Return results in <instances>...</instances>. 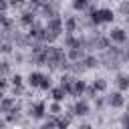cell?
Masks as SVG:
<instances>
[{
    "label": "cell",
    "mask_w": 129,
    "mask_h": 129,
    "mask_svg": "<svg viewBox=\"0 0 129 129\" xmlns=\"http://www.w3.org/2000/svg\"><path fill=\"white\" fill-rule=\"evenodd\" d=\"M107 48H111V40H109V36H105V34H97V38H95V50H107Z\"/></svg>",
    "instance_id": "cell-18"
},
{
    "label": "cell",
    "mask_w": 129,
    "mask_h": 129,
    "mask_svg": "<svg viewBox=\"0 0 129 129\" xmlns=\"http://www.w3.org/2000/svg\"><path fill=\"white\" fill-rule=\"evenodd\" d=\"M77 129H93V125H91V123H79Z\"/></svg>",
    "instance_id": "cell-40"
},
{
    "label": "cell",
    "mask_w": 129,
    "mask_h": 129,
    "mask_svg": "<svg viewBox=\"0 0 129 129\" xmlns=\"http://www.w3.org/2000/svg\"><path fill=\"white\" fill-rule=\"evenodd\" d=\"M42 77H44V73H40V71H30V73H28V77L24 79V83H26L30 89H38V87H40Z\"/></svg>",
    "instance_id": "cell-14"
},
{
    "label": "cell",
    "mask_w": 129,
    "mask_h": 129,
    "mask_svg": "<svg viewBox=\"0 0 129 129\" xmlns=\"http://www.w3.org/2000/svg\"><path fill=\"white\" fill-rule=\"evenodd\" d=\"M73 123V119L71 117H67L64 115V111H62V115H58L56 117V129H69V125Z\"/></svg>",
    "instance_id": "cell-26"
},
{
    "label": "cell",
    "mask_w": 129,
    "mask_h": 129,
    "mask_svg": "<svg viewBox=\"0 0 129 129\" xmlns=\"http://www.w3.org/2000/svg\"><path fill=\"white\" fill-rule=\"evenodd\" d=\"M62 48L67 50V48H83L81 46V36H77V34H64L62 36Z\"/></svg>",
    "instance_id": "cell-16"
},
{
    "label": "cell",
    "mask_w": 129,
    "mask_h": 129,
    "mask_svg": "<svg viewBox=\"0 0 129 129\" xmlns=\"http://www.w3.org/2000/svg\"><path fill=\"white\" fill-rule=\"evenodd\" d=\"M97 95H99V93H97L91 85H87V89H85V99H95Z\"/></svg>",
    "instance_id": "cell-34"
},
{
    "label": "cell",
    "mask_w": 129,
    "mask_h": 129,
    "mask_svg": "<svg viewBox=\"0 0 129 129\" xmlns=\"http://www.w3.org/2000/svg\"><path fill=\"white\" fill-rule=\"evenodd\" d=\"M91 87H93L97 93H105V91H107V87H109V83H107V79H103V77H97V79H93Z\"/></svg>",
    "instance_id": "cell-23"
},
{
    "label": "cell",
    "mask_w": 129,
    "mask_h": 129,
    "mask_svg": "<svg viewBox=\"0 0 129 129\" xmlns=\"http://www.w3.org/2000/svg\"><path fill=\"white\" fill-rule=\"evenodd\" d=\"M125 109H127V113H129V101H125Z\"/></svg>",
    "instance_id": "cell-43"
},
{
    "label": "cell",
    "mask_w": 129,
    "mask_h": 129,
    "mask_svg": "<svg viewBox=\"0 0 129 129\" xmlns=\"http://www.w3.org/2000/svg\"><path fill=\"white\" fill-rule=\"evenodd\" d=\"M60 14V2L58 0H44L42 6L38 8V16H42L44 20L52 18V16H58Z\"/></svg>",
    "instance_id": "cell-2"
},
{
    "label": "cell",
    "mask_w": 129,
    "mask_h": 129,
    "mask_svg": "<svg viewBox=\"0 0 129 129\" xmlns=\"http://www.w3.org/2000/svg\"><path fill=\"white\" fill-rule=\"evenodd\" d=\"M22 117H24V107H22V103L16 101V105L4 115V121H6L8 125H18V123L22 121Z\"/></svg>",
    "instance_id": "cell-4"
},
{
    "label": "cell",
    "mask_w": 129,
    "mask_h": 129,
    "mask_svg": "<svg viewBox=\"0 0 129 129\" xmlns=\"http://www.w3.org/2000/svg\"><path fill=\"white\" fill-rule=\"evenodd\" d=\"M12 52H14V44L12 42H8V40L0 42V54H12Z\"/></svg>",
    "instance_id": "cell-31"
},
{
    "label": "cell",
    "mask_w": 129,
    "mask_h": 129,
    "mask_svg": "<svg viewBox=\"0 0 129 129\" xmlns=\"http://www.w3.org/2000/svg\"><path fill=\"white\" fill-rule=\"evenodd\" d=\"M44 26H46V30H50V32H54V34H58V36L64 32V30H62V16H60V14L48 18V20L44 22Z\"/></svg>",
    "instance_id": "cell-10"
},
{
    "label": "cell",
    "mask_w": 129,
    "mask_h": 129,
    "mask_svg": "<svg viewBox=\"0 0 129 129\" xmlns=\"http://www.w3.org/2000/svg\"><path fill=\"white\" fill-rule=\"evenodd\" d=\"M73 83H75V77H73V75H69V73H60V77H58V87H60L67 95H71Z\"/></svg>",
    "instance_id": "cell-15"
},
{
    "label": "cell",
    "mask_w": 129,
    "mask_h": 129,
    "mask_svg": "<svg viewBox=\"0 0 129 129\" xmlns=\"http://www.w3.org/2000/svg\"><path fill=\"white\" fill-rule=\"evenodd\" d=\"M26 115L32 119V121H42L46 117V103L44 101H34L26 107Z\"/></svg>",
    "instance_id": "cell-3"
},
{
    "label": "cell",
    "mask_w": 129,
    "mask_h": 129,
    "mask_svg": "<svg viewBox=\"0 0 129 129\" xmlns=\"http://www.w3.org/2000/svg\"><path fill=\"white\" fill-rule=\"evenodd\" d=\"M73 111H75V117H87V115L91 113V103H89V99H85V97L75 99Z\"/></svg>",
    "instance_id": "cell-7"
},
{
    "label": "cell",
    "mask_w": 129,
    "mask_h": 129,
    "mask_svg": "<svg viewBox=\"0 0 129 129\" xmlns=\"http://www.w3.org/2000/svg\"><path fill=\"white\" fill-rule=\"evenodd\" d=\"M62 111H64V109H62V103H54V101H52V103L48 105V109H46L48 115H62Z\"/></svg>",
    "instance_id": "cell-27"
},
{
    "label": "cell",
    "mask_w": 129,
    "mask_h": 129,
    "mask_svg": "<svg viewBox=\"0 0 129 129\" xmlns=\"http://www.w3.org/2000/svg\"><path fill=\"white\" fill-rule=\"evenodd\" d=\"M125 50H127V52H129V40H127V42H125Z\"/></svg>",
    "instance_id": "cell-41"
},
{
    "label": "cell",
    "mask_w": 129,
    "mask_h": 129,
    "mask_svg": "<svg viewBox=\"0 0 129 129\" xmlns=\"http://www.w3.org/2000/svg\"><path fill=\"white\" fill-rule=\"evenodd\" d=\"M62 30H64V34H75V32H79L81 28H79V16H64L62 18Z\"/></svg>",
    "instance_id": "cell-9"
},
{
    "label": "cell",
    "mask_w": 129,
    "mask_h": 129,
    "mask_svg": "<svg viewBox=\"0 0 129 129\" xmlns=\"http://www.w3.org/2000/svg\"><path fill=\"white\" fill-rule=\"evenodd\" d=\"M58 2H62V0H58Z\"/></svg>",
    "instance_id": "cell-48"
},
{
    "label": "cell",
    "mask_w": 129,
    "mask_h": 129,
    "mask_svg": "<svg viewBox=\"0 0 129 129\" xmlns=\"http://www.w3.org/2000/svg\"><path fill=\"white\" fill-rule=\"evenodd\" d=\"M119 123H121L123 127H129V113H123V115L119 117Z\"/></svg>",
    "instance_id": "cell-37"
},
{
    "label": "cell",
    "mask_w": 129,
    "mask_h": 129,
    "mask_svg": "<svg viewBox=\"0 0 129 129\" xmlns=\"http://www.w3.org/2000/svg\"><path fill=\"white\" fill-rule=\"evenodd\" d=\"M87 2H93V0H87Z\"/></svg>",
    "instance_id": "cell-47"
},
{
    "label": "cell",
    "mask_w": 129,
    "mask_h": 129,
    "mask_svg": "<svg viewBox=\"0 0 129 129\" xmlns=\"http://www.w3.org/2000/svg\"><path fill=\"white\" fill-rule=\"evenodd\" d=\"M107 36H109L111 44H117V46H121V44H125V42L129 40V36H127V30H125V28H119V26L111 28Z\"/></svg>",
    "instance_id": "cell-6"
},
{
    "label": "cell",
    "mask_w": 129,
    "mask_h": 129,
    "mask_svg": "<svg viewBox=\"0 0 129 129\" xmlns=\"http://www.w3.org/2000/svg\"><path fill=\"white\" fill-rule=\"evenodd\" d=\"M34 22H36V14H34L32 10H22V12H20V16H18V24H20L22 28H30Z\"/></svg>",
    "instance_id": "cell-13"
},
{
    "label": "cell",
    "mask_w": 129,
    "mask_h": 129,
    "mask_svg": "<svg viewBox=\"0 0 129 129\" xmlns=\"http://www.w3.org/2000/svg\"><path fill=\"white\" fill-rule=\"evenodd\" d=\"M14 26H16V20H14L12 16H8L6 12H0V28H4V30H14Z\"/></svg>",
    "instance_id": "cell-20"
},
{
    "label": "cell",
    "mask_w": 129,
    "mask_h": 129,
    "mask_svg": "<svg viewBox=\"0 0 129 129\" xmlns=\"http://www.w3.org/2000/svg\"><path fill=\"white\" fill-rule=\"evenodd\" d=\"M127 26H129V18H127Z\"/></svg>",
    "instance_id": "cell-45"
},
{
    "label": "cell",
    "mask_w": 129,
    "mask_h": 129,
    "mask_svg": "<svg viewBox=\"0 0 129 129\" xmlns=\"http://www.w3.org/2000/svg\"><path fill=\"white\" fill-rule=\"evenodd\" d=\"M10 93H12L14 99H16V97H22V95L26 93V87H10Z\"/></svg>",
    "instance_id": "cell-33"
},
{
    "label": "cell",
    "mask_w": 129,
    "mask_h": 129,
    "mask_svg": "<svg viewBox=\"0 0 129 129\" xmlns=\"http://www.w3.org/2000/svg\"><path fill=\"white\" fill-rule=\"evenodd\" d=\"M52 87H54V79H52L50 75H44V77H42V81H40V87H38V91H44V93H48Z\"/></svg>",
    "instance_id": "cell-25"
},
{
    "label": "cell",
    "mask_w": 129,
    "mask_h": 129,
    "mask_svg": "<svg viewBox=\"0 0 129 129\" xmlns=\"http://www.w3.org/2000/svg\"><path fill=\"white\" fill-rule=\"evenodd\" d=\"M0 89H2L4 93H6L8 89H10V81H8L6 77H0Z\"/></svg>",
    "instance_id": "cell-36"
},
{
    "label": "cell",
    "mask_w": 129,
    "mask_h": 129,
    "mask_svg": "<svg viewBox=\"0 0 129 129\" xmlns=\"http://www.w3.org/2000/svg\"><path fill=\"white\" fill-rule=\"evenodd\" d=\"M10 87H24V77L18 75V73H14L10 77Z\"/></svg>",
    "instance_id": "cell-30"
},
{
    "label": "cell",
    "mask_w": 129,
    "mask_h": 129,
    "mask_svg": "<svg viewBox=\"0 0 129 129\" xmlns=\"http://www.w3.org/2000/svg\"><path fill=\"white\" fill-rule=\"evenodd\" d=\"M119 12L127 16V0H125V2H121V6H119Z\"/></svg>",
    "instance_id": "cell-39"
},
{
    "label": "cell",
    "mask_w": 129,
    "mask_h": 129,
    "mask_svg": "<svg viewBox=\"0 0 129 129\" xmlns=\"http://www.w3.org/2000/svg\"><path fill=\"white\" fill-rule=\"evenodd\" d=\"M93 103H95V109H97V113H99V111H103V107L107 105V103H105V97H99V95L93 99Z\"/></svg>",
    "instance_id": "cell-32"
},
{
    "label": "cell",
    "mask_w": 129,
    "mask_h": 129,
    "mask_svg": "<svg viewBox=\"0 0 129 129\" xmlns=\"http://www.w3.org/2000/svg\"><path fill=\"white\" fill-rule=\"evenodd\" d=\"M85 71H87V69L83 67V62H81V60H77V62H71V64H69V75H73L75 79H81V77L85 75Z\"/></svg>",
    "instance_id": "cell-19"
},
{
    "label": "cell",
    "mask_w": 129,
    "mask_h": 129,
    "mask_svg": "<svg viewBox=\"0 0 129 129\" xmlns=\"http://www.w3.org/2000/svg\"><path fill=\"white\" fill-rule=\"evenodd\" d=\"M10 71H12V62L6 60V58H2L0 60V77H8Z\"/></svg>",
    "instance_id": "cell-28"
},
{
    "label": "cell",
    "mask_w": 129,
    "mask_h": 129,
    "mask_svg": "<svg viewBox=\"0 0 129 129\" xmlns=\"http://www.w3.org/2000/svg\"><path fill=\"white\" fill-rule=\"evenodd\" d=\"M127 18H129V0H127Z\"/></svg>",
    "instance_id": "cell-44"
},
{
    "label": "cell",
    "mask_w": 129,
    "mask_h": 129,
    "mask_svg": "<svg viewBox=\"0 0 129 129\" xmlns=\"http://www.w3.org/2000/svg\"><path fill=\"white\" fill-rule=\"evenodd\" d=\"M113 85H115V87H117V91H121V93L129 91V75H127V73L117 71V73H115V79H113Z\"/></svg>",
    "instance_id": "cell-11"
},
{
    "label": "cell",
    "mask_w": 129,
    "mask_h": 129,
    "mask_svg": "<svg viewBox=\"0 0 129 129\" xmlns=\"http://www.w3.org/2000/svg\"><path fill=\"white\" fill-rule=\"evenodd\" d=\"M26 2H28V0H8V4L14 6V8H16V6H22V4H26Z\"/></svg>",
    "instance_id": "cell-38"
},
{
    "label": "cell",
    "mask_w": 129,
    "mask_h": 129,
    "mask_svg": "<svg viewBox=\"0 0 129 129\" xmlns=\"http://www.w3.org/2000/svg\"><path fill=\"white\" fill-rule=\"evenodd\" d=\"M48 93H50V99H52L54 103H62V101H64V99L69 97V95H67V93H64V91H62V89L58 87V85H56V87H52V89H50Z\"/></svg>",
    "instance_id": "cell-21"
},
{
    "label": "cell",
    "mask_w": 129,
    "mask_h": 129,
    "mask_svg": "<svg viewBox=\"0 0 129 129\" xmlns=\"http://www.w3.org/2000/svg\"><path fill=\"white\" fill-rule=\"evenodd\" d=\"M4 97H6V95H4V91L0 89V99H4Z\"/></svg>",
    "instance_id": "cell-42"
},
{
    "label": "cell",
    "mask_w": 129,
    "mask_h": 129,
    "mask_svg": "<svg viewBox=\"0 0 129 129\" xmlns=\"http://www.w3.org/2000/svg\"><path fill=\"white\" fill-rule=\"evenodd\" d=\"M56 117L58 115H48L46 113V117L42 119V123H40L38 129H56Z\"/></svg>",
    "instance_id": "cell-24"
},
{
    "label": "cell",
    "mask_w": 129,
    "mask_h": 129,
    "mask_svg": "<svg viewBox=\"0 0 129 129\" xmlns=\"http://www.w3.org/2000/svg\"><path fill=\"white\" fill-rule=\"evenodd\" d=\"M14 105H16V99H14V97H4V99H0V115H6Z\"/></svg>",
    "instance_id": "cell-22"
},
{
    "label": "cell",
    "mask_w": 129,
    "mask_h": 129,
    "mask_svg": "<svg viewBox=\"0 0 129 129\" xmlns=\"http://www.w3.org/2000/svg\"><path fill=\"white\" fill-rule=\"evenodd\" d=\"M123 129H129V127H123Z\"/></svg>",
    "instance_id": "cell-46"
},
{
    "label": "cell",
    "mask_w": 129,
    "mask_h": 129,
    "mask_svg": "<svg viewBox=\"0 0 129 129\" xmlns=\"http://www.w3.org/2000/svg\"><path fill=\"white\" fill-rule=\"evenodd\" d=\"M44 32H46V28H44V24L42 22H34L30 28H26V34H28V38L30 40H36V42H42V38H44Z\"/></svg>",
    "instance_id": "cell-8"
},
{
    "label": "cell",
    "mask_w": 129,
    "mask_h": 129,
    "mask_svg": "<svg viewBox=\"0 0 129 129\" xmlns=\"http://www.w3.org/2000/svg\"><path fill=\"white\" fill-rule=\"evenodd\" d=\"M85 89H87V81H85L83 77H81V79H75L69 97H73V99H81V97H85Z\"/></svg>",
    "instance_id": "cell-12"
},
{
    "label": "cell",
    "mask_w": 129,
    "mask_h": 129,
    "mask_svg": "<svg viewBox=\"0 0 129 129\" xmlns=\"http://www.w3.org/2000/svg\"><path fill=\"white\" fill-rule=\"evenodd\" d=\"M125 95L121 93V91H111L107 97H105V103H107V107H111V109H123L125 107Z\"/></svg>",
    "instance_id": "cell-5"
},
{
    "label": "cell",
    "mask_w": 129,
    "mask_h": 129,
    "mask_svg": "<svg viewBox=\"0 0 129 129\" xmlns=\"http://www.w3.org/2000/svg\"><path fill=\"white\" fill-rule=\"evenodd\" d=\"M91 22H93V26L95 28H99L101 24H113L115 22V18H117V12L113 10V8H107V6H99L91 16Z\"/></svg>",
    "instance_id": "cell-1"
},
{
    "label": "cell",
    "mask_w": 129,
    "mask_h": 129,
    "mask_svg": "<svg viewBox=\"0 0 129 129\" xmlns=\"http://www.w3.org/2000/svg\"><path fill=\"white\" fill-rule=\"evenodd\" d=\"M12 56H14V60H16V62H26V56H24L20 50H14V52H12Z\"/></svg>",
    "instance_id": "cell-35"
},
{
    "label": "cell",
    "mask_w": 129,
    "mask_h": 129,
    "mask_svg": "<svg viewBox=\"0 0 129 129\" xmlns=\"http://www.w3.org/2000/svg\"><path fill=\"white\" fill-rule=\"evenodd\" d=\"M0 2H4V0H0Z\"/></svg>",
    "instance_id": "cell-49"
},
{
    "label": "cell",
    "mask_w": 129,
    "mask_h": 129,
    "mask_svg": "<svg viewBox=\"0 0 129 129\" xmlns=\"http://www.w3.org/2000/svg\"><path fill=\"white\" fill-rule=\"evenodd\" d=\"M87 0H71V8L75 10V12H83L85 8H87Z\"/></svg>",
    "instance_id": "cell-29"
},
{
    "label": "cell",
    "mask_w": 129,
    "mask_h": 129,
    "mask_svg": "<svg viewBox=\"0 0 129 129\" xmlns=\"http://www.w3.org/2000/svg\"><path fill=\"white\" fill-rule=\"evenodd\" d=\"M81 62H83V67L89 71V69H97V67H101L99 64V56L97 54H93V52H87L83 58H81Z\"/></svg>",
    "instance_id": "cell-17"
}]
</instances>
